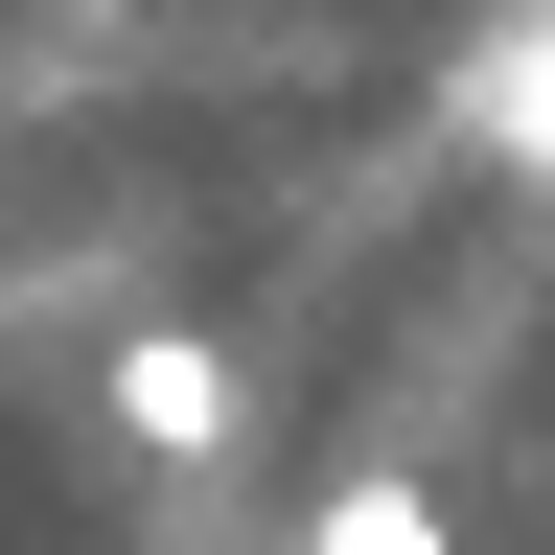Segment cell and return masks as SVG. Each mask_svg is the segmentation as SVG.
I'll list each match as a JSON object with an SVG mask.
<instances>
[{
  "instance_id": "obj_1",
  "label": "cell",
  "mask_w": 555,
  "mask_h": 555,
  "mask_svg": "<svg viewBox=\"0 0 555 555\" xmlns=\"http://www.w3.org/2000/svg\"><path fill=\"white\" fill-rule=\"evenodd\" d=\"M232 416H255V393H232L208 324H139V347H116V440H139V463H232Z\"/></svg>"
},
{
  "instance_id": "obj_2",
  "label": "cell",
  "mask_w": 555,
  "mask_h": 555,
  "mask_svg": "<svg viewBox=\"0 0 555 555\" xmlns=\"http://www.w3.org/2000/svg\"><path fill=\"white\" fill-rule=\"evenodd\" d=\"M301 555H463V509H440L416 463H347L324 509H301Z\"/></svg>"
},
{
  "instance_id": "obj_3",
  "label": "cell",
  "mask_w": 555,
  "mask_h": 555,
  "mask_svg": "<svg viewBox=\"0 0 555 555\" xmlns=\"http://www.w3.org/2000/svg\"><path fill=\"white\" fill-rule=\"evenodd\" d=\"M463 116H486V139H509V163L555 185V0H532V24H509V47L463 69Z\"/></svg>"
}]
</instances>
